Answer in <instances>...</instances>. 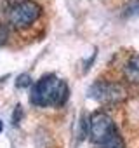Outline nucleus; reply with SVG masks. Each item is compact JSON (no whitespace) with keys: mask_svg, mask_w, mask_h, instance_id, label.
Returning <instances> with one entry per match:
<instances>
[{"mask_svg":"<svg viewBox=\"0 0 139 148\" xmlns=\"http://www.w3.org/2000/svg\"><path fill=\"white\" fill-rule=\"evenodd\" d=\"M68 86L56 75L42 77L31 89V103L37 106H59L68 99Z\"/></svg>","mask_w":139,"mask_h":148,"instance_id":"1","label":"nucleus"},{"mask_svg":"<svg viewBox=\"0 0 139 148\" xmlns=\"http://www.w3.org/2000/svg\"><path fill=\"white\" fill-rule=\"evenodd\" d=\"M89 136L96 148H123V139L120 138L117 125L106 113H94L89 119Z\"/></svg>","mask_w":139,"mask_h":148,"instance_id":"2","label":"nucleus"},{"mask_svg":"<svg viewBox=\"0 0 139 148\" xmlns=\"http://www.w3.org/2000/svg\"><path fill=\"white\" fill-rule=\"evenodd\" d=\"M40 12L42 9L37 2H33V0H19V2L12 4L7 9V18L14 28H26L40 16Z\"/></svg>","mask_w":139,"mask_h":148,"instance_id":"3","label":"nucleus"},{"mask_svg":"<svg viewBox=\"0 0 139 148\" xmlns=\"http://www.w3.org/2000/svg\"><path fill=\"white\" fill-rule=\"evenodd\" d=\"M89 96L99 103H118L127 98V89L122 84L117 82H108V80H99L94 82L89 89Z\"/></svg>","mask_w":139,"mask_h":148,"instance_id":"4","label":"nucleus"},{"mask_svg":"<svg viewBox=\"0 0 139 148\" xmlns=\"http://www.w3.org/2000/svg\"><path fill=\"white\" fill-rule=\"evenodd\" d=\"M123 75L129 82L139 84V56H130L123 66Z\"/></svg>","mask_w":139,"mask_h":148,"instance_id":"5","label":"nucleus"},{"mask_svg":"<svg viewBox=\"0 0 139 148\" xmlns=\"http://www.w3.org/2000/svg\"><path fill=\"white\" fill-rule=\"evenodd\" d=\"M30 84H31V79H30L28 73H23V75H19L18 80H16V86H18V87H28Z\"/></svg>","mask_w":139,"mask_h":148,"instance_id":"6","label":"nucleus"},{"mask_svg":"<svg viewBox=\"0 0 139 148\" xmlns=\"http://www.w3.org/2000/svg\"><path fill=\"white\" fill-rule=\"evenodd\" d=\"M5 38H7V28L4 25H0V45L5 44Z\"/></svg>","mask_w":139,"mask_h":148,"instance_id":"7","label":"nucleus"},{"mask_svg":"<svg viewBox=\"0 0 139 148\" xmlns=\"http://www.w3.org/2000/svg\"><path fill=\"white\" fill-rule=\"evenodd\" d=\"M2 129H4V124H2V120H0V132H2Z\"/></svg>","mask_w":139,"mask_h":148,"instance_id":"8","label":"nucleus"}]
</instances>
